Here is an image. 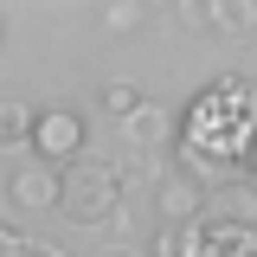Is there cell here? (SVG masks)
Instances as JSON below:
<instances>
[{"instance_id": "obj_1", "label": "cell", "mask_w": 257, "mask_h": 257, "mask_svg": "<svg viewBox=\"0 0 257 257\" xmlns=\"http://www.w3.org/2000/svg\"><path fill=\"white\" fill-rule=\"evenodd\" d=\"M174 128H180V135H174V142H180V167H187L206 193L225 187V180H238V161L257 148V84L238 77V71L212 77Z\"/></svg>"}, {"instance_id": "obj_2", "label": "cell", "mask_w": 257, "mask_h": 257, "mask_svg": "<svg viewBox=\"0 0 257 257\" xmlns=\"http://www.w3.org/2000/svg\"><path fill=\"white\" fill-rule=\"evenodd\" d=\"M116 199H122L116 174L96 167V161H71V167L58 174V212H64L71 225H103V219H116Z\"/></svg>"}, {"instance_id": "obj_3", "label": "cell", "mask_w": 257, "mask_h": 257, "mask_svg": "<svg viewBox=\"0 0 257 257\" xmlns=\"http://www.w3.org/2000/svg\"><path fill=\"white\" fill-rule=\"evenodd\" d=\"M32 161H45L52 174H64L84 155V116L77 109H32Z\"/></svg>"}, {"instance_id": "obj_4", "label": "cell", "mask_w": 257, "mask_h": 257, "mask_svg": "<svg viewBox=\"0 0 257 257\" xmlns=\"http://www.w3.org/2000/svg\"><path fill=\"white\" fill-rule=\"evenodd\" d=\"M155 212H161L167 231H187V225L206 219V187L193 180L187 167H167V174L155 180Z\"/></svg>"}, {"instance_id": "obj_5", "label": "cell", "mask_w": 257, "mask_h": 257, "mask_svg": "<svg viewBox=\"0 0 257 257\" xmlns=\"http://www.w3.org/2000/svg\"><path fill=\"white\" fill-rule=\"evenodd\" d=\"M180 257H257V225L199 219L180 231Z\"/></svg>"}, {"instance_id": "obj_6", "label": "cell", "mask_w": 257, "mask_h": 257, "mask_svg": "<svg viewBox=\"0 0 257 257\" xmlns=\"http://www.w3.org/2000/svg\"><path fill=\"white\" fill-rule=\"evenodd\" d=\"M7 199H13L20 212H58V174H52L45 161H20V167L7 174Z\"/></svg>"}, {"instance_id": "obj_7", "label": "cell", "mask_w": 257, "mask_h": 257, "mask_svg": "<svg viewBox=\"0 0 257 257\" xmlns=\"http://www.w3.org/2000/svg\"><path fill=\"white\" fill-rule=\"evenodd\" d=\"M206 219H225V225H257V187H244V180H225V187L206 193Z\"/></svg>"}, {"instance_id": "obj_8", "label": "cell", "mask_w": 257, "mask_h": 257, "mask_svg": "<svg viewBox=\"0 0 257 257\" xmlns=\"http://www.w3.org/2000/svg\"><path fill=\"white\" fill-rule=\"evenodd\" d=\"M180 128H174V116L161 109V103H142L135 116H128V142L135 148H161V142H174Z\"/></svg>"}, {"instance_id": "obj_9", "label": "cell", "mask_w": 257, "mask_h": 257, "mask_svg": "<svg viewBox=\"0 0 257 257\" xmlns=\"http://www.w3.org/2000/svg\"><path fill=\"white\" fill-rule=\"evenodd\" d=\"M206 26L212 32H251L257 26V0H206Z\"/></svg>"}, {"instance_id": "obj_10", "label": "cell", "mask_w": 257, "mask_h": 257, "mask_svg": "<svg viewBox=\"0 0 257 257\" xmlns=\"http://www.w3.org/2000/svg\"><path fill=\"white\" fill-rule=\"evenodd\" d=\"M142 103H148V96H142V84H128V77H109V84H103V116H116V122H128Z\"/></svg>"}, {"instance_id": "obj_11", "label": "cell", "mask_w": 257, "mask_h": 257, "mask_svg": "<svg viewBox=\"0 0 257 257\" xmlns=\"http://www.w3.org/2000/svg\"><path fill=\"white\" fill-rule=\"evenodd\" d=\"M20 142H32V109L0 96V148H20Z\"/></svg>"}, {"instance_id": "obj_12", "label": "cell", "mask_w": 257, "mask_h": 257, "mask_svg": "<svg viewBox=\"0 0 257 257\" xmlns=\"http://www.w3.org/2000/svg\"><path fill=\"white\" fill-rule=\"evenodd\" d=\"M142 20H148L142 0H116V7H103V32H135Z\"/></svg>"}, {"instance_id": "obj_13", "label": "cell", "mask_w": 257, "mask_h": 257, "mask_svg": "<svg viewBox=\"0 0 257 257\" xmlns=\"http://www.w3.org/2000/svg\"><path fill=\"white\" fill-rule=\"evenodd\" d=\"M0 257H71V251H58V244H32V238H20V231H7Z\"/></svg>"}, {"instance_id": "obj_14", "label": "cell", "mask_w": 257, "mask_h": 257, "mask_svg": "<svg viewBox=\"0 0 257 257\" xmlns=\"http://www.w3.org/2000/svg\"><path fill=\"white\" fill-rule=\"evenodd\" d=\"M180 20L187 26H206V0H180Z\"/></svg>"}, {"instance_id": "obj_15", "label": "cell", "mask_w": 257, "mask_h": 257, "mask_svg": "<svg viewBox=\"0 0 257 257\" xmlns=\"http://www.w3.org/2000/svg\"><path fill=\"white\" fill-rule=\"evenodd\" d=\"M238 180H244V187H257V148H251L244 161H238Z\"/></svg>"}, {"instance_id": "obj_16", "label": "cell", "mask_w": 257, "mask_h": 257, "mask_svg": "<svg viewBox=\"0 0 257 257\" xmlns=\"http://www.w3.org/2000/svg\"><path fill=\"white\" fill-rule=\"evenodd\" d=\"M109 257H142V251H109Z\"/></svg>"}, {"instance_id": "obj_17", "label": "cell", "mask_w": 257, "mask_h": 257, "mask_svg": "<svg viewBox=\"0 0 257 257\" xmlns=\"http://www.w3.org/2000/svg\"><path fill=\"white\" fill-rule=\"evenodd\" d=\"M0 45H7V26H0Z\"/></svg>"}]
</instances>
